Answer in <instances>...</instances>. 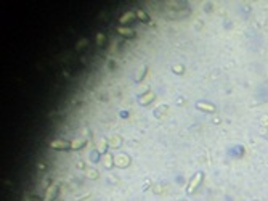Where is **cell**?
<instances>
[{
	"label": "cell",
	"instance_id": "277c9868",
	"mask_svg": "<svg viewBox=\"0 0 268 201\" xmlns=\"http://www.w3.org/2000/svg\"><path fill=\"white\" fill-rule=\"evenodd\" d=\"M153 98H154V93H153V92H149V93H146V97L140 98V103H141V105H146V103L151 102Z\"/></svg>",
	"mask_w": 268,
	"mask_h": 201
},
{
	"label": "cell",
	"instance_id": "8992f818",
	"mask_svg": "<svg viewBox=\"0 0 268 201\" xmlns=\"http://www.w3.org/2000/svg\"><path fill=\"white\" fill-rule=\"evenodd\" d=\"M119 32L122 36H133V32L130 29H127V27H119Z\"/></svg>",
	"mask_w": 268,
	"mask_h": 201
},
{
	"label": "cell",
	"instance_id": "5b68a950",
	"mask_svg": "<svg viewBox=\"0 0 268 201\" xmlns=\"http://www.w3.org/2000/svg\"><path fill=\"white\" fill-rule=\"evenodd\" d=\"M132 18H133V13H132V12H127V13L122 15V18H120L119 21H120L122 24H124V23H127V21H130Z\"/></svg>",
	"mask_w": 268,
	"mask_h": 201
},
{
	"label": "cell",
	"instance_id": "9c48e42d",
	"mask_svg": "<svg viewBox=\"0 0 268 201\" xmlns=\"http://www.w3.org/2000/svg\"><path fill=\"white\" fill-rule=\"evenodd\" d=\"M79 145H80V142H79V140H76L74 143H72V147H71V148H79Z\"/></svg>",
	"mask_w": 268,
	"mask_h": 201
},
{
	"label": "cell",
	"instance_id": "3957f363",
	"mask_svg": "<svg viewBox=\"0 0 268 201\" xmlns=\"http://www.w3.org/2000/svg\"><path fill=\"white\" fill-rule=\"evenodd\" d=\"M196 106L199 108V109H202V111H209V113H214L215 111V106L214 105H210V103H204V102H199Z\"/></svg>",
	"mask_w": 268,
	"mask_h": 201
},
{
	"label": "cell",
	"instance_id": "7a4b0ae2",
	"mask_svg": "<svg viewBox=\"0 0 268 201\" xmlns=\"http://www.w3.org/2000/svg\"><path fill=\"white\" fill-rule=\"evenodd\" d=\"M50 145H52V148H56V150H64L69 147V143L66 140H53Z\"/></svg>",
	"mask_w": 268,
	"mask_h": 201
},
{
	"label": "cell",
	"instance_id": "ba28073f",
	"mask_svg": "<svg viewBox=\"0 0 268 201\" xmlns=\"http://www.w3.org/2000/svg\"><path fill=\"white\" fill-rule=\"evenodd\" d=\"M137 15L140 16V19H148V15L144 13V12H141V10H138V12H137Z\"/></svg>",
	"mask_w": 268,
	"mask_h": 201
},
{
	"label": "cell",
	"instance_id": "6da1fadb",
	"mask_svg": "<svg viewBox=\"0 0 268 201\" xmlns=\"http://www.w3.org/2000/svg\"><path fill=\"white\" fill-rule=\"evenodd\" d=\"M201 178H202V172H198V174L193 177V180L189 182V185H188V193H193V190H194V188H196V187L199 185Z\"/></svg>",
	"mask_w": 268,
	"mask_h": 201
},
{
	"label": "cell",
	"instance_id": "52a82bcc",
	"mask_svg": "<svg viewBox=\"0 0 268 201\" xmlns=\"http://www.w3.org/2000/svg\"><path fill=\"white\" fill-rule=\"evenodd\" d=\"M53 190H55V187H50V188H48V192H47V195H45V201H50V199H52Z\"/></svg>",
	"mask_w": 268,
	"mask_h": 201
}]
</instances>
